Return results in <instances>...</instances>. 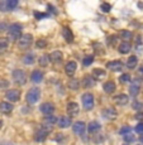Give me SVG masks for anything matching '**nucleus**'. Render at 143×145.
Here are the masks:
<instances>
[{
    "mask_svg": "<svg viewBox=\"0 0 143 145\" xmlns=\"http://www.w3.org/2000/svg\"><path fill=\"white\" fill-rule=\"evenodd\" d=\"M22 29H23L22 24L13 23L12 25L8 27V38L7 39L9 42H16L22 37Z\"/></svg>",
    "mask_w": 143,
    "mask_h": 145,
    "instance_id": "f257e3e1",
    "label": "nucleus"
},
{
    "mask_svg": "<svg viewBox=\"0 0 143 145\" xmlns=\"http://www.w3.org/2000/svg\"><path fill=\"white\" fill-rule=\"evenodd\" d=\"M41 99V90L38 87H32L26 95V101L29 105H34L37 104Z\"/></svg>",
    "mask_w": 143,
    "mask_h": 145,
    "instance_id": "f03ea898",
    "label": "nucleus"
},
{
    "mask_svg": "<svg viewBox=\"0 0 143 145\" xmlns=\"http://www.w3.org/2000/svg\"><path fill=\"white\" fill-rule=\"evenodd\" d=\"M13 81L18 86H23L27 82V74L23 69H14L13 71Z\"/></svg>",
    "mask_w": 143,
    "mask_h": 145,
    "instance_id": "7ed1b4c3",
    "label": "nucleus"
},
{
    "mask_svg": "<svg viewBox=\"0 0 143 145\" xmlns=\"http://www.w3.org/2000/svg\"><path fill=\"white\" fill-rule=\"evenodd\" d=\"M33 42V35L32 34H23L18 39V47L20 49H27L28 47L32 44Z\"/></svg>",
    "mask_w": 143,
    "mask_h": 145,
    "instance_id": "20e7f679",
    "label": "nucleus"
},
{
    "mask_svg": "<svg viewBox=\"0 0 143 145\" xmlns=\"http://www.w3.org/2000/svg\"><path fill=\"white\" fill-rule=\"evenodd\" d=\"M81 101H82V106L85 110H91L94 107V96L91 93H84L81 97Z\"/></svg>",
    "mask_w": 143,
    "mask_h": 145,
    "instance_id": "39448f33",
    "label": "nucleus"
},
{
    "mask_svg": "<svg viewBox=\"0 0 143 145\" xmlns=\"http://www.w3.org/2000/svg\"><path fill=\"white\" fill-rule=\"evenodd\" d=\"M39 111H41L43 115L49 116L55 112V105L51 104V102H43V104L39 106Z\"/></svg>",
    "mask_w": 143,
    "mask_h": 145,
    "instance_id": "423d86ee",
    "label": "nucleus"
},
{
    "mask_svg": "<svg viewBox=\"0 0 143 145\" xmlns=\"http://www.w3.org/2000/svg\"><path fill=\"white\" fill-rule=\"evenodd\" d=\"M66 111L71 118H75V116H77L78 112H80V106H78L76 102H69L66 106Z\"/></svg>",
    "mask_w": 143,
    "mask_h": 145,
    "instance_id": "0eeeda50",
    "label": "nucleus"
},
{
    "mask_svg": "<svg viewBox=\"0 0 143 145\" xmlns=\"http://www.w3.org/2000/svg\"><path fill=\"white\" fill-rule=\"evenodd\" d=\"M5 97H7L8 100H10V101L16 102V101L19 100V97H20V91L16 90V88H12V90H8L7 92H5Z\"/></svg>",
    "mask_w": 143,
    "mask_h": 145,
    "instance_id": "6e6552de",
    "label": "nucleus"
},
{
    "mask_svg": "<svg viewBox=\"0 0 143 145\" xmlns=\"http://www.w3.org/2000/svg\"><path fill=\"white\" fill-rule=\"evenodd\" d=\"M85 122L84 121H76L74 125H72V130H74V134H76V135H84V133H85Z\"/></svg>",
    "mask_w": 143,
    "mask_h": 145,
    "instance_id": "1a4fd4ad",
    "label": "nucleus"
},
{
    "mask_svg": "<svg viewBox=\"0 0 143 145\" xmlns=\"http://www.w3.org/2000/svg\"><path fill=\"white\" fill-rule=\"evenodd\" d=\"M106 68L110 69L113 72H119L123 69V63L120 61H111V62H108L106 63Z\"/></svg>",
    "mask_w": 143,
    "mask_h": 145,
    "instance_id": "9d476101",
    "label": "nucleus"
},
{
    "mask_svg": "<svg viewBox=\"0 0 143 145\" xmlns=\"http://www.w3.org/2000/svg\"><path fill=\"white\" fill-rule=\"evenodd\" d=\"M48 133L49 131L47 129H39L38 131H36V134H34V140L37 141V143H42V141H44L47 139Z\"/></svg>",
    "mask_w": 143,
    "mask_h": 145,
    "instance_id": "9b49d317",
    "label": "nucleus"
},
{
    "mask_svg": "<svg viewBox=\"0 0 143 145\" xmlns=\"http://www.w3.org/2000/svg\"><path fill=\"white\" fill-rule=\"evenodd\" d=\"M76 69H77V63L75 62V61H71V62H69L65 66V72H66L67 76H70V77L74 76Z\"/></svg>",
    "mask_w": 143,
    "mask_h": 145,
    "instance_id": "f8f14e48",
    "label": "nucleus"
},
{
    "mask_svg": "<svg viewBox=\"0 0 143 145\" xmlns=\"http://www.w3.org/2000/svg\"><path fill=\"white\" fill-rule=\"evenodd\" d=\"M61 32H62L63 39H65L67 43H71V42H74V34H72V30L70 29L69 27H62Z\"/></svg>",
    "mask_w": 143,
    "mask_h": 145,
    "instance_id": "ddd939ff",
    "label": "nucleus"
},
{
    "mask_svg": "<svg viewBox=\"0 0 143 145\" xmlns=\"http://www.w3.org/2000/svg\"><path fill=\"white\" fill-rule=\"evenodd\" d=\"M100 129H101V124L98 121H91L90 124L88 125V131H89V134H91V135L98 134L100 131Z\"/></svg>",
    "mask_w": 143,
    "mask_h": 145,
    "instance_id": "4468645a",
    "label": "nucleus"
},
{
    "mask_svg": "<svg viewBox=\"0 0 143 145\" xmlns=\"http://www.w3.org/2000/svg\"><path fill=\"white\" fill-rule=\"evenodd\" d=\"M57 124H58V126H60L61 129H66V127L71 126L72 120H71L70 116H61V118L57 120Z\"/></svg>",
    "mask_w": 143,
    "mask_h": 145,
    "instance_id": "2eb2a0df",
    "label": "nucleus"
},
{
    "mask_svg": "<svg viewBox=\"0 0 143 145\" xmlns=\"http://www.w3.org/2000/svg\"><path fill=\"white\" fill-rule=\"evenodd\" d=\"M101 115L108 120H113L117 118V111H115V108H113V107H106L103 110Z\"/></svg>",
    "mask_w": 143,
    "mask_h": 145,
    "instance_id": "dca6fc26",
    "label": "nucleus"
},
{
    "mask_svg": "<svg viewBox=\"0 0 143 145\" xmlns=\"http://www.w3.org/2000/svg\"><path fill=\"white\" fill-rule=\"evenodd\" d=\"M13 108H14V106L10 104V102H7V101L0 102V112L1 114L8 115V114H10L13 111Z\"/></svg>",
    "mask_w": 143,
    "mask_h": 145,
    "instance_id": "f3484780",
    "label": "nucleus"
},
{
    "mask_svg": "<svg viewBox=\"0 0 143 145\" xmlns=\"http://www.w3.org/2000/svg\"><path fill=\"white\" fill-rule=\"evenodd\" d=\"M139 88H141L139 87V80H134L129 87V95L132 97H136L139 93Z\"/></svg>",
    "mask_w": 143,
    "mask_h": 145,
    "instance_id": "a211bd4d",
    "label": "nucleus"
},
{
    "mask_svg": "<svg viewBox=\"0 0 143 145\" xmlns=\"http://www.w3.org/2000/svg\"><path fill=\"white\" fill-rule=\"evenodd\" d=\"M113 101H115L118 105H122V106H124V105H127V104H128V101H129V99H128V96H127V95H124V93H120V95H117V96H114V97H113Z\"/></svg>",
    "mask_w": 143,
    "mask_h": 145,
    "instance_id": "6ab92c4d",
    "label": "nucleus"
},
{
    "mask_svg": "<svg viewBox=\"0 0 143 145\" xmlns=\"http://www.w3.org/2000/svg\"><path fill=\"white\" fill-rule=\"evenodd\" d=\"M42 80H43V73H42V71L34 69V71L32 72V74H30V81L34 83H39V82H42Z\"/></svg>",
    "mask_w": 143,
    "mask_h": 145,
    "instance_id": "aec40b11",
    "label": "nucleus"
},
{
    "mask_svg": "<svg viewBox=\"0 0 143 145\" xmlns=\"http://www.w3.org/2000/svg\"><path fill=\"white\" fill-rule=\"evenodd\" d=\"M94 85H95L94 77L90 76V74H86V76H84V78H82V86H84V87L90 88V87H92Z\"/></svg>",
    "mask_w": 143,
    "mask_h": 145,
    "instance_id": "412c9836",
    "label": "nucleus"
},
{
    "mask_svg": "<svg viewBox=\"0 0 143 145\" xmlns=\"http://www.w3.org/2000/svg\"><path fill=\"white\" fill-rule=\"evenodd\" d=\"M48 57H49V61H52V62H55V63H58V62H61V61H62L63 56H62V52L53 51L51 54L48 56Z\"/></svg>",
    "mask_w": 143,
    "mask_h": 145,
    "instance_id": "4be33fe9",
    "label": "nucleus"
},
{
    "mask_svg": "<svg viewBox=\"0 0 143 145\" xmlns=\"http://www.w3.org/2000/svg\"><path fill=\"white\" fill-rule=\"evenodd\" d=\"M34 59H36V56H34V53L29 52V53H27V54L24 56L23 58H22V62H23L24 65L29 66V65H33V63H34Z\"/></svg>",
    "mask_w": 143,
    "mask_h": 145,
    "instance_id": "5701e85b",
    "label": "nucleus"
},
{
    "mask_svg": "<svg viewBox=\"0 0 143 145\" xmlns=\"http://www.w3.org/2000/svg\"><path fill=\"white\" fill-rule=\"evenodd\" d=\"M103 88H104V91H105L106 93H113L114 91H115L117 86H115V83H114L113 81H108V82H105V83H104Z\"/></svg>",
    "mask_w": 143,
    "mask_h": 145,
    "instance_id": "b1692460",
    "label": "nucleus"
},
{
    "mask_svg": "<svg viewBox=\"0 0 143 145\" xmlns=\"http://www.w3.org/2000/svg\"><path fill=\"white\" fill-rule=\"evenodd\" d=\"M105 76H106V72L101 68H95L94 71H92V77H94V80H101V78H104Z\"/></svg>",
    "mask_w": 143,
    "mask_h": 145,
    "instance_id": "393cba45",
    "label": "nucleus"
},
{
    "mask_svg": "<svg viewBox=\"0 0 143 145\" xmlns=\"http://www.w3.org/2000/svg\"><path fill=\"white\" fill-rule=\"evenodd\" d=\"M137 65H138V58H137L136 56H130L127 61V67L129 69H133L137 67Z\"/></svg>",
    "mask_w": 143,
    "mask_h": 145,
    "instance_id": "a878e982",
    "label": "nucleus"
},
{
    "mask_svg": "<svg viewBox=\"0 0 143 145\" xmlns=\"http://www.w3.org/2000/svg\"><path fill=\"white\" fill-rule=\"evenodd\" d=\"M130 48H132V46H130L129 43H128V42H123V43L119 46L118 51L122 53V54H127V53L130 51Z\"/></svg>",
    "mask_w": 143,
    "mask_h": 145,
    "instance_id": "bb28decb",
    "label": "nucleus"
},
{
    "mask_svg": "<svg viewBox=\"0 0 143 145\" xmlns=\"http://www.w3.org/2000/svg\"><path fill=\"white\" fill-rule=\"evenodd\" d=\"M38 63H39V66H42V67H47V66H48L49 65V57H48V54L41 56V57H39Z\"/></svg>",
    "mask_w": 143,
    "mask_h": 145,
    "instance_id": "cd10ccee",
    "label": "nucleus"
},
{
    "mask_svg": "<svg viewBox=\"0 0 143 145\" xmlns=\"http://www.w3.org/2000/svg\"><path fill=\"white\" fill-rule=\"evenodd\" d=\"M67 86H69V88H71V90H77V88L80 87V81L76 78H71L69 81V83H67Z\"/></svg>",
    "mask_w": 143,
    "mask_h": 145,
    "instance_id": "c85d7f7f",
    "label": "nucleus"
},
{
    "mask_svg": "<svg viewBox=\"0 0 143 145\" xmlns=\"http://www.w3.org/2000/svg\"><path fill=\"white\" fill-rule=\"evenodd\" d=\"M57 118H56V116H53V115H49V116H46V118H44V124H47V125H55L56 122H57Z\"/></svg>",
    "mask_w": 143,
    "mask_h": 145,
    "instance_id": "c756f323",
    "label": "nucleus"
},
{
    "mask_svg": "<svg viewBox=\"0 0 143 145\" xmlns=\"http://www.w3.org/2000/svg\"><path fill=\"white\" fill-rule=\"evenodd\" d=\"M8 46H9V40L7 38H0V53L7 51Z\"/></svg>",
    "mask_w": 143,
    "mask_h": 145,
    "instance_id": "7c9ffc66",
    "label": "nucleus"
},
{
    "mask_svg": "<svg viewBox=\"0 0 143 145\" xmlns=\"http://www.w3.org/2000/svg\"><path fill=\"white\" fill-rule=\"evenodd\" d=\"M18 5V0H7V12L13 10Z\"/></svg>",
    "mask_w": 143,
    "mask_h": 145,
    "instance_id": "2f4dec72",
    "label": "nucleus"
},
{
    "mask_svg": "<svg viewBox=\"0 0 143 145\" xmlns=\"http://www.w3.org/2000/svg\"><path fill=\"white\" fill-rule=\"evenodd\" d=\"M92 62H94V57H92V56H86L82 61L84 66H90V65H92Z\"/></svg>",
    "mask_w": 143,
    "mask_h": 145,
    "instance_id": "473e14b6",
    "label": "nucleus"
},
{
    "mask_svg": "<svg viewBox=\"0 0 143 145\" xmlns=\"http://www.w3.org/2000/svg\"><path fill=\"white\" fill-rule=\"evenodd\" d=\"M132 32H129V30H122L120 32V37L122 38H124V39H130L132 38Z\"/></svg>",
    "mask_w": 143,
    "mask_h": 145,
    "instance_id": "72a5a7b5",
    "label": "nucleus"
},
{
    "mask_svg": "<svg viewBox=\"0 0 143 145\" xmlns=\"http://www.w3.org/2000/svg\"><path fill=\"white\" fill-rule=\"evenodd\" d=\"M119 81L122 83H127V82H129V81H130V76L128 73H123L122 76L119 77Z\"/></svg>",
    "mask_w": 143,
    "mask_h": 145,
    "instance_id": "f704fd0d",
    "label": "nucleus"
},
{
    "mask_svg": "<svg viewBox=\"0 0 143 145\" xmlns=\"http://www.w3.org/2000/svg\"><path fill=\"white\" fill-rule=\"evenodd\" d=\"M132 107H133L134 110H137V111H141L143 108V104H142V102H139V101H133Z\"/></svg>",
    "mask_w": 143,
    "mask_h": 145,
    "instance_id": "c9c22d12",
    "label": "nucleus"
},
{
    "mask_svg": "<svg viewBox=\"0 0 143 145\" xmlns=\"http://www.w3.org/2000/svg\"><path fill=\"white\" fill-rule=\"evenodd\" d=\"M134 131H136L137 134H139V135H143V122H139V124L136 125Z\"/></svg>",
    "mask_w": 143,
    "mask_h": 145,
    "instance_id": "e433bc0d",
    "label": "nucleus"
},
{
    "mask_svg": "<svg viewBox=\"0 0 143 145\" xmlns=\"http://www.w3.org/2000/svg\"><path fill=\"white\" fill-rule=\"evenodd\" d=\"M92 141H94V143H96V144H100V143H103V141H104V136L95 135V136H92Z\"/></svg>",
    "mask_w": 143,
    "mask_h": 145,
    "instance_id": "4c0bfd02",
    "label": "nucleus"
},
{
    "mask_svg": "<svg viewBox=\"0 0 143 145\" xmlns=\"http://www.w3.org/2000/svg\"><path fill=\"white\" fill-rule=\"evenodd\" d=\"M130 130H132V129H130L129 126H123L122 129L119 130V134H120V135H127V134L130 133Z\"/></svg>",
    "mask_w": 143,
    "mask_h": 145,
    "instance_id": "58836bf2",
    "label": "nucleus"
},
{
    "mask_svg": "<svg viewBox=\"0 0 143 145\" xmlns=\"http://www.w3.org/2000/svg\"><path fill=\"white\" fill-rule=\"evenodd\" d=\"M136 140V138H134L133 134H127V135H124V141H127V143H132V141Z\"/></svg>",
    "mask_w": 143,
    "mask_h": 145,
    "instance_id": "ea45409f",
    "label": "nucleus"
},
{
    "mask_svg": "<svg viewBox=\"0 0 143 145\" xmlns=\"http://www.w3.org/2000/svg\"><path fill=\"white\" fill-rule=\"evenodd\" d=\"M100 9H101L104 13H108L109 10L111 9V5H110V4H108V3H104V4H101V7H100Z\"/></svg>",
    "mask_w": 143,
    "mask_h": 145,
    "instance_id": "a19ab883",
    "label": "nucleus"
},
{
    "mask_svg": "<svg viewBox=\"0 0 143 145\" xmlns=\"http://www.w3.org/2000/svg\"><path fill=\"white\" fill-rule=\"evenodd\" d=\"M36 44H37L38 48H44V47L47 46V42L44 40V39H38V40H37V43H36Z\"/></svg>",
    "mask_w": 143,
    "mask_h": 145,
    "instance_id": "79ce46f5",
    "label": "nucleus"
},
{
    "mask_svg": "<svg viewBox=\"0 0 143 145\" xmlns=\"http://www.w3.org/2000/svg\"><path fill=\"white\" fill-rule=\"evenodd\" d=\"M0 10H1V12H7V0L0 1Z\"/></svg>",
    "mask_w": 143,
    "mask_h": 145,
    "instance_id": "37998d69",
    "label": "nucleus"
},
{
    "mask_svg": "<svg viewBox=\"0 0 143 145\" xmlns=\"http://www.w3.org/2000/svg\"><path fill=\"white\" fill-rule=\"evenodd\" d=\"M4 30H8V25L5 23H0V32H4Z\"/></svg>",
    "mask_w": 143,
    "mask_h": 145,
    "instance_id": "c03bdc74",
    "label": "nucleus"
},
{
    "mask_svg": "<svg viewBox=\"0 0 143 145\" xmlns=\"http://www.w3.org/2000/svg\"><path fill=\"white\" fill-rule=\"evenodd\" d=\"M138 74H139L141 77H143V66H141V67L138 68Z\"/></svg>",
    "mask_w": 143,
    "mask_h": 145,
    "instance_id": "a18cd8bd",
    "label": "nucleus"
},
{
    "mask_svg": "<svg viewBox=\"0 0 143 145\" xmlns=\"http://www.w3.org/2000/svg\"><path fill=\"white\" fill-rule=\"evenodd\" d=\"M0 145H14V144L12 143V141H3Z\"/></svg>",
    "mask_w": 143,
    "mask_h": 145,
    "instance_id": "49530a36",
    "label": "nucleus"
},
{
    "mask_svg": "<svg viewBox=\"0 0 143 145\" xmlns=\"http://www.w3.org/2000/svg\"><path fill=\"white\" fill-rule=\"evenodd\" d=\"M141 118H142V112L139 111V114H137L136 115V119H141Z\"/></svg>",
    "mask_w": 143,
    "mask_h": 145,
    "instance_id": "de8ad7c7",
    "label": "nucleus"
},
{
    "mask_svg": "<svg viewBox=\"0 0 143 145\" xmlns=\"http://www.w3.org/2000/svg\"><path fill=\"white\" fill-rule=\"evenodd\" d=\"M139 141H142V143H143V135L139 136Z\"/></svg>",
    "mask_w": 143,
    "mask_h": 145,
    "instance_id": "09e8293b",
    "label": "nucleus"
},
{
    "mask_svg": "<svg viewBox=\"0 0 143 145\" xmlns=\"http://www.w3.org/2000/svg\"><path fill=\"white\" fill-rule=\"evenodd\" d=\"M3 126V121H1V120H0V127H1Z\"/></svg>",
    "mask_w": 143,
    "mask_h": 145,
    "instance_id": "8fccbe9b",
    "label": "nucleus"
}]
</instances>
